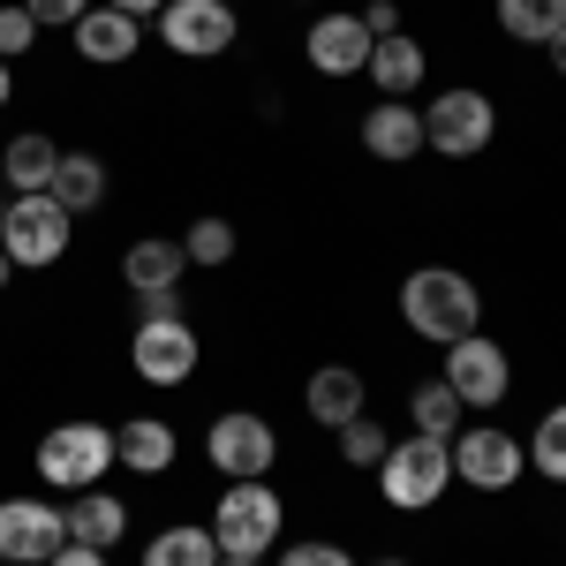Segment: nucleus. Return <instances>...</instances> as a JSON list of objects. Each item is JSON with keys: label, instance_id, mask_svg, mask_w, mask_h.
<instances>
[{"label": "nucleus", "instance_id": "1", "mask_svg": "<svg viewBox=\"0 0 566 566\" xmlns=\"http://www.w3.org/2000/svg\"><path fill=\"white\" fill-rule=\"evenodd\" d=\"M400 317H408V333H423V340H438V348H453V340L483 333V295H476L469 272H453V264H423V272L400 280Z\"/></svg>", "mask_w": 566, "mask_h": 566}, {"label": "nucleus", "instance_id": "2", "mask_svg": "<svg viewBox=\"0 0 566 566\" xmlns=\"http://www.w3.org/2000/svg\"><path fill=\"white\" fill-rule=\"evenodd\" d=\"M212 544H219V559H264L272 544H280V528H287V506H280V491L264 476L250 483H227L219 491V506H212Z\"/></svg>", "mask_w": 566, "mask_h": 566}, {"label": "nucleus", "instance_id": "3", "mask_svg": "<svg viewBox=\"0 0 566 566\" xmlns=\"http://www.w3.org/2000/svg\"><path fill=\"white\" fill-rule=\"evenodd\" d=\"M378 491H386V506L400 514H423L438 506L446 491H453V438H400L386 446V461H378Z\"/></svg>", "mask_w": 566, "mask_h": 566}, {"label": "nucleus", "instance_id": "4", "mask_svg": "<svg viewBox=\"0 0 566 566\" xmlns=\"http://www.w3.org/2000/svg\"><path fill=\"white\" fill-rule=\"evenodd\" d=\"M39 483H53V491H91V483L114 469V431L106 423H53V431L39 438Z\"/></svg>", "mask_w": 566, "mask_h": 566}, {"label": "nucleus", "instance_id": "5", "mask_svg": "<svg viewBox=\"0 0 566 566\" xmlns=\"http://www.w3.org/2000/svg\"><path fill=\"white\" fill-rule=\"evenodd\" d=\"M69 219L53 205V189H39V197H15L8 212H0V250H8V264L15 272H39V264H61V250H69Z\"/></svg>", "mask_w": 566, "mask_h": 566}, {"label": "nucleus", "instance_id": "6", "mask_svg": "<svg viewBox=\"0 0 566 566\" xmlns=\"http://www.w3.org/2000/svg\"><path fill=\"white\" fill-rule=\"evenodd\" d=\"M528 476V446L499 423H461L453 431V483L469 491H514Z\"/></svg>", "mask_w": 566, "mask_h": 566}, {"label": "nucleus", "instance_id": "7", "mask_svg": "<svg viewBox=\"0 0 566 566\" xmlns=\"http://www.w3.org/2000/svg\"><path fill=\"white\" fill-rule=\"evenodd\" d=\"M499 136V106L483 98V91H438L431 106H423V144H431L438 159H476L483 144Z\"/></svg>", "mask_w": 566, "mask_h": 566}, {"label": "nucleus", "instance_id": "8", "mask_svg": "<svg viewBox=\"0 0 566 566\" xmlns=\"http://www.w3.org/2000/svg\"><path fill=\"white\" fill-rule=\"evenodd\" d=\"M205 461H212L227 483L272 476L280 438H272V423H264V416H250V408H227V416H212V431H205Z\"/></svg>", "mask_w": 566, "mask_h": 566}, {"label": "nucleus", "instance_id": "9", "mask_svg": "<svg viewBox=\"0 0 566 566\" xmlns=\"http://www.w3.org/2000/svg\"><path fill=\"white\" fill-rule=\"evenodd\" d=\"M197 325L189 317H136V340H129V363L144 386H181L197 378Z\"/></svg>", "mask_w": 566, "mask_h": 566}, {"label": "nucleus", "instance_id": "10", "mask_svg": "<svg viewBox=\"0 0 566 566\" xmlns=\"http://www.w3.org/2000/svg\"><path fill=\"white\" fill-rule=\"evenodd\" d=\"M69 544V514L53 499H0V566H45Z\"/></svg>", "mask_w": 566, "mask_h": 566}, {"label": "nucleus", "instance_id": "11", "mask_svg": "<svg viewBox=\"0 0 566 566\" xmlns=\"http://www.w3.org/2000/svg\"><path fill=\"white\" fill-rule=\"evenodd\" d=\"M446 386H453L461 408H499L506 386H514V363H506V348L491 333H469V340L446 348Z\"/></svg>", "mask_w": 566, "mask_h": 566}, {"label": "nucleus", "instance_id": "12", "mask_svg": "<svg viewBox=\"0 0 566 566\" xmlns=\"http://www.w3.org/2000/svg\"><path fill=\"white\" fill-rule=\"evenodd\" d=\"M159 39L175 45L181 61H212L234 45V8L227 0H167L159 8Z\"/></svg>", "mask_w": 566, "mask_h": 566}, {"label": "nucleus", "instance_id": "13", "mask_svg": "<svg viewBox=\"0 0 566 566\" xmlns=\"http://www.w3.org/2000/svg\"><path fill=\"white\" fill-rule=\"evenodd\" d=\"M370 45H378V39L363 31V15H348V8H333V15H317V23H310L303 53H310V69H317V76H363Z\"/></svg>", "mask_w": 566, "mask_h": 566}, {"label": "nucleus", "instance_id": "14", "mask_svg": "<svg viewBox=\"0 0 566 566\" xmlns=\"http://www.w3.org/2000/svg\"><path fill=\"white\" fill-rule=\"evenodd\" d=\"M363 151L386 159V167H408V159L423 151V106H400V98L370 106V114H363Z\"/></svg>", "mask_w": 566, "mask_h": 566}, {"label": "nucleus", "instance_id": "15", "mask_svg": "<svg viewBox=\"0 0 566 566\" xmlns=\"http://www.w3.org/2000/svg\"><path fill=\"white\" fill-rule=\"evenodd\" d=\"M303 408L325 431H340V423H355V416L370 408V386H363V370H348V363H325V370H310Z\"/></svg>", "mask_w": 566, "mask_h": 566}, {"label": "nucleus", "instance_id": "16", "mask_svg": "<svg viewBox=\"0 0 566 566\" xmlns=\"http://www.w3.org/2000/svg\"><path fill=\"white\" fill-rule=\"evenodd\" d=\"M69 39H76V53H84V61H98V69H122L136 45H144V31H136V15H122V8H98V0H91L84 23H76Z\"/></svg>", "mask_w": 566, "mask_h": 566}, {"label": "nucleus", "instance_id": "17", "mask_svg": "<svg viewBox=\"0 0 566 566\" xmlns=\"http://www.w3.org/2000/svg\"><path fill=\"white\" fill-rule=\"evenodd\" d=\"M129 536V506L114 499V491H76V506H69V544H91V552H114Z\"/></svg>", "mask_w": 566, "mask_h": 566}, {"label": "nucleus", "instance_id": "18", "mask_svg": "<svg viewBox=\"0 0 566 566\" xmlns=\"http://www.w3.org/2000/svg\"><path fill=\"white\" fill-rule=\"evenodd\" d=\"M53 167H61V144L39 129L8 136V151H0V175H8V189L15 197H39V189H53Z\"/></svg>", "mask_w": 566, "mask_h": 566}, {"label": "nucleus", "instance_id": "19", "mask_svg": "<svg viewBox=\"0 0 566 566\" xmlns=\"http://www.w3.org/2000/svg\"><path fill=\"white\" fill-rule=\"evenodd\" d=\"M114 461L136 469V476H167V469H175V431H167L159 416H129V423L114 431Z\"/></svg>", "mask_w": 566, "mask_h": 566}, {"label": "nucleus", "instance_id": "20", "mask_svg": "<svg viewBox=\"0 0 566 566\" xmlns=\"http://www.w3.org/2000/svg\"><path fill=\"white\" fill-rule=\"evenodd\" d=\"M363 69H370V84L386 91V98H408V91L423 84V45L408 39V31H392V39L370 45V61H363Z\"/></svg>", "mask_w": 566, "mask_h": 566}, {"label": "nucleus", "instance_id": "21", "mask_svg": "<svg viewBox=\"0 0 566 566\" xmlns=\"http://www.w3.org/2000/svg\"><path fill=\"white\" fill-rule=\"evenodd\" d=\"M181 242H167V234H144V242H129V258H122V280H129L136 295L144 287H181Z\"/></svg>", "mask_w": 566, "mask_h": 566}, {"label": "nucleus", "instance_id": "22", "mask_svg": "<svg viewBox=\"0 0 566 566\" xmlns=\"http://www.w3.org/2000/svg\"><path fill=\"white\" fill-rule=\"evenodd\" d=\"M53 205H61V212L106 205V167H98L91 151H61V167H53Z\"/></svg>", "mask_w": 566, "mask_h": 566}, {"label": "nucleus", "instance_id": "23", "mask_svg": "<svg viewBox=\"0 0 566 566\" xmlns=\"http://www.w3.org/2000/svg\"><path fill=\"white\" fill-rule=\"evenodd\" d=\"M144 566H219V544H212V528L175 522V528H159V536L144 544Z\"/></svg>", "mask_w": 566, "mask_h": 566}, {"label": "nucleus", "instance_id": "24", "mask_svg": "<svg viewBox=\"0 0 566 566\" xmlns=\"http://www.w3.org/2000/svg\"><path fill=\"white\" fill-rule=\"evenodd\" d=\"M408 416H416V431H423V438H453L461 423H469V408L453 400V386H446V378H431V386L408 392Z\"/></svg>", "mask_w": 566, "mask_h": 566}, {"label": "nucleus", "instance_id": "25", "mask_svg": "<svg viewBox=\"0 0 566 566\" xmlns=\"http://www.w3.org/2000/svg\"><path fill=\"white\" fill-rule=\"evenodd\" d=\"M566 23V0H499V31L522 45H544Z\"/></svg>", "mask_w": 566, "mask_h": 566}, {"label": "nucleus", "instance_id": "26", "mask_svg": "<svg viewBox=\"0 0 566 566\" xmlns=\"http://www.w3.org/2000/svg\"><path fill=\"white\" fill-rule=\"evenodd\" d=\"M528 469H544L552 483H566V400L544 408V423H536V438H528Z\"/></svg>", "mask_w": 566, "mask_h": 566}, {"label": "nucleus", "instance_id": "27", "mask_svg": "<svg viewBox=\"0 0 566 566\" xmlns=\"http://www.w3.org/2000/svg\"><path fill=\"white\" fill-rule=\"evenodd\" d=\"M386 446H392V438L370 423V408H363L355 423H340V461H348V469H378V461H386Z\"/></svg>", "mask_w": 566, "mask_h": 566}, {"label": "nucleus", "instance_id": "28", "mask_svg": "<svg viewBox=\"0 0 566 566\" xmlns=\"http://www.w3.org/2000/svg\"><path fill=\"white\" fill-rule=\"evenodd\" d=\"M181 258L189 264H227L234 258V227H227V219H197V227L181 234Z\"/></svg>", "mask_w": 566, "mask_h": 566}, {"label": "nucleus", "instance_id": "29", "mask_svg": "<svg viewBox=\"0 0 566 566\" xmlns=\"http://www.w3.org/2000/svg\"><path fill=\"white\" fill-rule=\"evenodd\" d=\"M39 39V23H31V8L15 0V8H0V61H15V53H31Z\"/></svg>", "mask_w": 566, "mask_h": 566}, {"label": "nucleus", "instance_id": "30", "mask_svg": "<svg viewBox=\"0 0 566 566\" xmlns=\"http://www.w3.org/2000/svg\"><path fill=\"white\" fill-rule=\"evenodd\" d=\"M23 8H31V23H39V31H76L91 0H23Z\"/></svg>", "mask_w": 566, "mask_h": 566}, {"label": "nucleus", "instance_id": "31", "mask_svg": "<svg viewBox=\"0 0 566 566\" xmlns=\"http://www.w3.org/2000/svg\"><path fill=\"white\" fill-rule=\"evenodd\" d=\"M280 566H355V559L340 552V544H287V552H280Z\"/></svg>", "mask_w": 566, "mask_h": 566}, {"label": "nucleus", "instance_id": "32", "mask_svg": "<svg viewBox=\"0 0 566 566\" xmlns=\"http://www.w3.org/2000/svg\"><path fill=\"white\" fill-rule=\"evenodd\" d=\"M136 310H144V317H181V287H144Z\"/></svg>", "mask_w": 566, "mask_h": 566}, {"label": "nucleus", "instance_id": "33", "mask_svg": "<svg viewBox=\"0 0 566 566\" xmlns=\"http://www.w3.org/2000/svg\"><path fill=\"white\" fill-rule=\"evenodd\" d=\"M363 31H370V39H392V31H400V8H392V0H370V8H363Z\"/></svg>", "mask_w": 566, "mask_h": 566}, {"label": "nucleus", "instance_id": "34", "mask_svg": "<svg viewBox=\"0 0 566 566\" xmlns=\"http://www.w3.org/2000/svg\"><path fill=\"white\" fill-rule=\"evenodd\" d=\"M45 566H106V552H91V544H61Z\"/></svg>", "mask_w": 566, "mask_h": 566}, {"label": "nucleus", "instance_id": "35", "mask_svg": "<svg viewBox=\"0 0 566 566\" xmlns=\"http://www.w3.org/2000/svg\"><path fill=\"white\" fill-rule=\"evenodd\" d=\"M98 8H122V15H136V23H144V15H159L167 0H98Z\"/></svg>", "mask_w": 566, "mask_h": 566}, {"label": "nucleus", "instance_id": "36", "mask_svg": "<svg viewBox=\"0 0 566 566\" xmlns=\"http://www.w3.org/2000/svg\"><path fill=\"white\" fill-rule=\"evenodd\" d=\"M544 53H552V69H559V76H566V23H559V31H552V39H544Z\"/></svg>", "mask_w": 566, "mask_h": 566}, {"label": "nucleus", "instance_id": "37", "mask_svg": "<svg viewBox=\"0 0 566 566\" xmlns=\"http://www.w3.org/2000/svg\"><path fill=\"white\" fill-rule=\"evenodd\" d=\"M8 98H15V69L0 61V106H8Z\"/></svg>", "mask_w": 566, "mask_h": 566}, {"label": "nucleus", "instance_id": "38", "mask_svg": "<svg viewBox=\"0 0 566 566\" xmlns=\"http://www.w3.org/2000/svg\"><path fill=\"white\" fill-rule=\"evenodd\" d=\"M8 280H15V264H8V250H0V287H8Z\"/></svg>", "mask_w": 566, "mask_h": 566}, {"label": "nucleus", "instance_id": "39", "mask_svg": "<svg viewBox=\"0 0 566 566\" xmlns=\"http://www.w3.org/2000/svg\"><path fill=\"white\" fill-rule=\"evenodd\" d=\"M219 566H264V559H219Z\"/></svg>", "mask_w": 566, "mask_h": 566}, {"label": "nucleus", "instance_id": "40", "mask_svg": "<svg viewBox=\"0 0 566 566\" xmlns=\"http://www.w3.org/2000/svg\"><path fill=\"white\" fill-rule=\"evenodd\" d=\"M370 566H408V559H370Z\"/></svg>", "mask_w": 566, "mask_h": 566}, {"label": "nucleus", "instance_id": "41", "mask_svg": "<svg viewBox=\"0 0 566 566\" xmlns=\"http://www.w3.org/2000/svg\"><path fill=\"white\" fill-rule=\"evenodd\" d=\"M227 8H234V0H227Z\"/></svg>", "mask_w": 566, "mask_h": 566}]
</instances>
